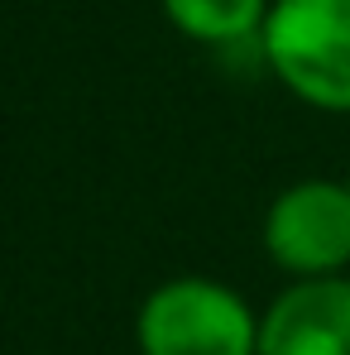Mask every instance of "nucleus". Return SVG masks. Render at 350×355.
<instances>
[{
  "mask_svg": "<svg viewBox=\"0 0 350 355\" xmlns=\"http://www.w3.org/2000/svg\"><path fill=\"white\" fill-rule=\"evenodd\" d=\"M264 254L302 279H336L350 269V182L346 178H302L288 182L264 211Z\"/></svg>",
  "mask_w": 350,
  "mask_h": 355,
  "instance_id": "nucleus-3",
  "label": "nucleus"
},
{
  "mask_svg": "<svg viewBox=\"0 0 350 355\" xmlns=\"http://www.w3.org/2000/svg\"><path fill=\"white\" fill-rule=\"evenodd\" d=\"M346 182H350V168H346Z\"/></svg>",
  "mask_w": 350,
  "mask_h": 355,
  "instance_id": "nucleus-6",
  "label": "nucleus"
},
{
  "mask_svg": "<svg viewBox=\"0 0 350 355\" xmlns=\"http://www.w3.org/2000/svg\"><path fill=\"white\" fill-rule=\"evenodd\" d=\"M159 5L177 34L211 49H231V44L259 39L274 0H159Z\"/></svg>",
  "mask_w": 350,
  "mask_h": 355,
  "instance_id": "nucleus-5",
  "label": "nucleus"
},
{
  "mask_svg": "<svg viewBox=\"0 0 350 355\" xmlns=\"http://www.w3.org/2000/svg\"><path fill=\"white\" fill-rule=\"evenodd\" d=\"M134 346L139 355H259V317L235 288L182 274L144 297Z\"/></svg>",
  "mask_w": 350,
  "mask_h": 355,
  "instance_id": "nucleus-2",
  "label": "nucleus"
},
{
  "mask_svg": "<svg viewBox=\"0 0 350 355\" xmlns=\"http://www.w3.org/2000/svg\"><path fill=\"white\" fill-rule=\"evenodd\" d=\"M259 53L297 101L350 116V0H274Z\"/></svg>",
  "mask_w": 350,
  "mask_h": 355,
  "instance_id": "nucleus-1",
  "label": "nucleus"
},
{
  "mask_svg": "<svg viewBox=\"0 0 350 355\" xmlns=\"http://www.w3.org/2000/svg\"><path fill=\"white\" fill-rule=\"evenodd\" d=\"M259 355H350V279L288 284L259 317Z\"/></svg>",
  "mask_w": 350,
  "mask_h": 355,
  "instance_id": "nucleus-4",
  "label": "nucleus"
}]
</instances>
